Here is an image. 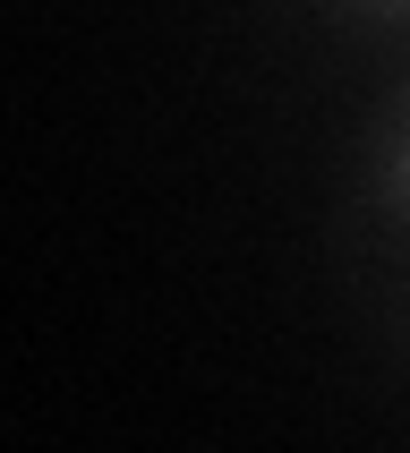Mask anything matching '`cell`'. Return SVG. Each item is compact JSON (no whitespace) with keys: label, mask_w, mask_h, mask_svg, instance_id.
I'll use <instances>...</instances> for the list:
<instances>
[{"label":"cell","mask_w":410,"mask_h":453,"mask_svg":"<svg viewBox=\"0 0 410 453\" xmlns=\"http://www.w3.org/2000/svg\"><path fill=\"white\" fill-rule=\"evenodd\" d=\"M402 197H410V172H402Z\"/></svg>","instance_id":"1"}]
</instances>
